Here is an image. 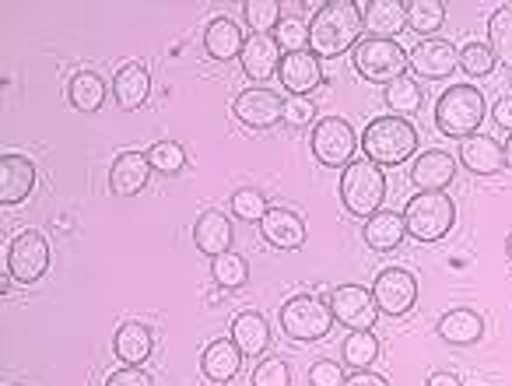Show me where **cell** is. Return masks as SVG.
I'll return each mask as SVG.
<instances>
[{"label":"cell","instance_id":"ee69618b","mask_svg":"<svg viewBox=\"0 0 512 386\" xmlns=\"http://www.w3.org/2000/svg\"><path fill=\"white\" fill-rule=\"evenodd\" d=\"M106 386H155V383H151V376L144 369H137V365H127V369L113 372V376L106 379Z\"/></svg>","mask_w":512,"mask_h":386},{"label":"cell","instance_id":"4dcf8cb0","mask_svg":"<svg viewBox=\"0 0 512 386\" xmlns=\"http://www.w3.org/2000/svg\"><path fill=\"white\" fill-rule=\"evenodd\" d=\"M446 22V4L442 0H411L407 4V25L421 36H432V32L442 29Z\"/></svg>","mask_w":512,"mask_h":386},{"label":"cell","instance_id":"6da1fadb","mask_svg":"<svg viewBox=\"0 0 512 386\" xmlns=\"http://www.w3.org/2000/svg\"><path fill=\"white\" fill-rule=\"evenodd\" d=\"M362 29L365 18L355 0H330L309 22V50L316 57H341L344 50L362 43Z\"/></svg>","mask_w":512,"mask_h":386},{"label":"cell","instance_id":"e575fe53","mask_svg":"<svg viewBox=\"0 0 512 386\" xmlns=\"http://www.w3.org/2000/svg\"><path fill=\"white\" fill-rule=\"evenodd\" d=\"M386 106L393 109V116H404V113H418L421 109V88L414 78H397L386 85Z\"/></svg>","mask_w":512,"mask_h":386},{"label":"cell","instance_id":"f35d334b","mask_svg":"<svg viewBox=\"0 0 512 386\" xmlns=\"http://www.w3.org/2000/svg\"><path fill=\"white\" fill-rule=\"evenodd\" d=\"M460 71L474 74V78H484V74L495 71V53H491L488 43H467L460 50Z\"/></svg>","mask_w":512,"mask_h":386},{"label":"cell","instance_id":"277c9868","mask_svg":"<svg viewBox=\"0 0 512 386\" xmlns=\"http://www.w3.org/2000/svg\"><path fill=\"white\" fill-rule=\"evenodd\" d=\"M453 222H456V208L442 190H421L404 208L407 236L421 239V243H439L442 236H449Z\"/></svg>","mask_w":512,"mask_h":386},{"label":"cell","instance_id":"484cf974","mask_svg":"<svg viewBox=\"0 0 512 386\" xmlns=\"http://www.w3.org/2000/svg\"><path fill=\"white\" fill-rule=\"evenodd\" d=\"M484 334V320L474 313V309H449L439 320V337L446 344H456V348H467V344H477Z\"/></svg>","mask_w":512,"mask_h":386},{"label":"cell","instance_id":"44dd1931","mask_svg":"<svg viewBox=\"0 0 512 386\" xmlns=\"http://www.w3.org/2000/svg\"><path fill=\"white\" fill-rule=\"evenodd\" d=\"M193 243L207 257H221L232 246V222L221 211H204L197 218V225H193Z\"/></svg>","mask_w":512,"mask_h":386},{"label":"cell","instance_id":"4fadbf2b","mask_svg":"<svg viewBox=\"0 0 512 386\" xmlns=\"http://www.w3.org/2000/svg\"><path fill=\"white\" fill-rule=\"evenodd\" d=\"M407 67L421 74V78H449L460 67V50L446 39H421L411 53H407Z\"/></svg>","mask_w":512,"mask_h":386},{"label":"cell","instance_id":"d6a6232c","mask_svg":"<svg viewBox=\"0 0 512 386\" xmlns=\"http://www.w3.org/2000/svg\"><path fill=\"white\" fill-rule=\"evenodd\" d=\"M376 358H379V341L372 330H355V334H348V341H344V362H348L351 369L365 372Z\"/></svg>","mask_w":512,"mask_h":386},{"label":"cell","instance_id":"bcb514c9","mask_svg":"<svg viewBox=\"0 0 512 386\" xmlns=\"http://www.w3.org/2000/svg\"><path fill=\"white\" fill-rule=\"evenodd\" d=\"M344 386H390L383 376H376V372H355L351 379H344Z\"/></svg>","mask_w":512,"mask_h":386},{"label":"cell","instance_id":"603a6c76","mask_svg":"<svg viewBox=\"0 0 512 386\" xmlns=\"http://www.w3.org/2000/svg\"><path fill=\"white\" fill-rule=\"evenodd\" d=\"M362 18L372 39H393L407 25V8L400 0H372V4H365Z\"/></svg>","mask_w":512,"mask_h":386},{"label":"cell","instance_id":"83f0119b","mask_svg":"<svg viewBox=\"0 0 512 386\" xmlns=\"http://www.w3.org/2000/svg\"><path fill=\"white\" fill-rule=\"evenodd\" d=\"M232 341L242 355H264V348L271 344V327L260 313H239L232 320Z\"/></svg>","mask_w":512,"mask_h":386},{"label":"cell","instance_id":"52a82bcc","mask_svg":"<svg viewBox=\"0 0 512 386\" xmlns=\"http://www.w3.org/2000/svg\"><path fill=\"white\" fill-rule=\"evenodd\" d=\"M334 327L330 302H320L313 295H295L281 306V330L295 341H320Z\"/></svg>","mask_w":512,"mask_h":386},{"label":"cell","instance_id":"60d3db41","mask_svg":"<svg viewBox=\"0 0 512 386\" xmlns=\"http://www.w3.org/2000/svg\"><path fill=\"white\" fill-rule=\"evenodd\" d=\"M288 383H292V372H288L285 358H264L253 369V386H288Z\"/></svg>","mask_w":512,"mask_h":386},{"label":"cell","instance_id":"3957f363","mask_svg":"<svg viewBox=\"0 0 512 386\" xmlns=\"http://www.w3.org/2000/svg\"><path fill=\"white\" fill-rule=\"evenodd\" d=\"M484 113H488L484 109V95L474 85H453L435 102V127H439V134L467 141L481 127Z\"/></svg>","mask_w":512,"mask_h":386},{"label":"cell","instance_id":"d4e9b609","mask_svg":"<svg viewBox=\"0 0 512 386\" xmlns=\"http://www.w3.org/2000/svg\"><path fill=\"white\" fill-rule=\"evenodd\" d=\"M239 365H242V351L235 348V341H214L207 344L204 358H200V369L211 383H228V379L239 376Z\"/></svg>","mask_w":512,"mask_h":386},{"label":"cell","instance_id":"5bb4252c","mask_svg":"<svg viewBox=\"0 0 512 386\" xmlns=\"http://www.w3.org/2000/svg\"><path fill=\"white\" fill-rule=\"evenodd\" d=\"M36 186V162L25 155H4L0 158V204H22Z\"/></svg>","mask_w":512,"mask_h":386},{"label":"cell","instance_id":"cb8c5ba5","mask_svg":"<svg viewBox=\"0 0 512 386\" xmlns=\"http://www.w3.org/2000/svg\"><path fill=\"white\" fill-rule=\"evenodd\" d=\"M113 95L123 109H141L151 95V74L141 64H123L113 78Z\"/></svg>","mask_w":512,"mask_h":386},{"label":"cell","instance_id":"1f68e13d","mask_svg":"<svg viewBox=\"0 0 512 386\" xmlns=\"http://www.w3.org/2000/svg\"><path fill=\"white\" fill-rule=\"evenodd\" d=\"M488 46L495 53V60L512 67V8H498L488 18Z\"/></svg>","mask_w":512,"mask_h":386},{"label":"cell","instance_id":"8d00e7d4","mask_svg":"<svg viewBox=\"0 0 512 386\" xmlns=\"http://www.w3.org/2000/svg\"><path fill=\"white\" fill-rule=\"evenodd\" d=\"M274 43L281 46L285 53H302L309 50V22L302 18H281L278 29H274Z\"/></svg>","mask_w":512,"mask_h":386},{"label":"cell","instance_id":"e0dca14e","mask_svg":"<svg viewBox=\"0 0 512 386\" xmlns=\"http://www.w3.org/2000/svg\"><path fill=\"white\" fill-rule=\"evenodd\" d=\"M260 232L271 246L278 250H302L306 243V225L295 211H285V208H271L260 222Z\"/></svg>","mask_w":512,"mask_h":386},{"label":"cell","instance_id":"f6af8a7d","mask_svg":"<svg viewBox=\"0 0 512 386\" xmlns=\"http://www.w3.org/2000/svg\"><path fill=\"white\" fill-rule=\"evenodd\" d=\"M491 120L502 130H512V99H498L495 106H491Z\"/></svg>","mask_w":512,"mask_h":386},{"label":"cell","instance_id":"8992f818","mask_svg":"<svg viewBox=\"0 0 512 386\" xmlns=\"http://www.w3.org/2000/svg\"><path fill=\"white\" fill-rule=\"evenodd\" d=\"M404 67H407V53H404V46L393 43V39L365 36L362 43L355 46V71L362 74L365 81L390 85V81L404 78Z\"/></svg>","mask_w":512,"mask_h":386},{"label":"cell","instance_id":"7a4b0ae2","mask_svg":"<svg viewBox=\"0 0 512 386\" xmlns=\"http://www.w3.org/2000/svg\"><path fill=\"white\" fill-rule=\"evenodd\" d=\"M362 148H365V158L376 162L379 169H383V165H400L418 148V130H414L404 116H379V120H372L369 127H365Z\"/></svg>","mask_w":512,"mask_h":386},{"label":"cell","instance_id":"c3c4849f","mask_svg":"<svg viewBox=\"0 0 512 386\" xmlns=\"http://www.w3.org/2000/svg\"><path fill=\"white\" fill-rule=\"evenodd\" d=\"M505 165L512 169V134H509V141H505Z\"/></svg>","mask_w":512,"mask_h":386},{"label":"cell","instance_id":"30bf717a","mask_svg":"<svg viewBox=\"0 0 512 386\" xmlns=\"http://www.w3.org/2000/svg\"><path fill=\"white\" fill-rule=\"evenodd\" d=\"M372 299H376L379 313L386 316H404L418 302V281L404 267H386L376 274V285H372Z\"/></svg>","mask_w":512,"mask_h":386},{"label":"cell","instance_id":"9a60e30c","mask_svg":"<svg viewBox=\"0 0 512 386\" xmlns=\"http://www.w3.org/2000/svg\"><path fill=\"white\" fill-rule=\"evenodd\" d=\"M278 81L288 88L292 95H302L306 99L313 88H320L323 71H320V57L313 50H302V53H285L278 67Z\"/></svg>","mask_w":512,"mask_h":386},{"label":"cell","instance_id":"7c38bea8","mask_svg":"<svg viewBox=\"0 0 512 386\" xmlns=\"http://www.w3.org/2000/svg\"><path fill=\"white\" fill-rule=\"evenodd\" d=\"M235 116H239L246 127L267 130L285 120V99H281L278 92H271L267 85L246 88V92L235 95Z\"/></svg>","mask_w":512,"mask_h":386},{"label":"cell","instance_id":"5b68a950","mask_svg":"<svg viewBox=\"0 0 512 386\" xmlns=\"http://www.w3.org/2000/svg\"><path fill=\"white\" fill-rule=\"evenodd\" d=\"M386 197V176L376 162L362 158V162H351L341 176V201L351 215L372 218L379 215V204Z\"/></svg>","mask_w":512,"mask_h":386},{"label":"cell","instance_id":"b9f144b4","mask_svg":"<svg viewBox=\"0 0 512 386\" xmlns=\"http://www.w3.org/2000/svg\"><path fill=\"white\" fill-rule=\"evenodd\" d=\"M313 116H316V106L309 99H302V95H292V99L285 102L288 127H306V123H313Z\"/></svg>","mask_w":512,"mask_h":386},{"label":"cell","instance_id":"ab89813d","mask_svg":"<svg viewBox=\"0 0 512 386\" xmlns=\"http://www.w3.org/2000/svg\"><path fill=\"white\" fill-rule=\"evenodd\" d=\"M232 211H235V218H242V222H264V215L271 208H267L264 193L260 190H235Z\"/></svg>","mask_w":512,"mask_h":386},{"label":"cell","instance_id":"7402d4cb","mask_svg":"<svg viewBox=\"0 0 512 386\" xmlns=\"http://www.w3.org/2000/svg\"><path fill=\"white\" fill-rule=\"evenodd\" d=\"M242 46H246V39H242V29L235 18H214V22L207 25V32H204L207 57L235 60V57H242Z\"/></svg>","mask_w":512,"mask_h":386},{"label":"cell","instance_id":"74e56055","mask_svg":"<svg viewBox=\"0 0 512 386\" xmlns=\"http://www.w3.org/2000/svg\"><path fill=\"white\" fill-rule=\"evenodd\" d=\"M148 162H151V169H155V172L172 176V172H179L186 165V151L179 148L176 141H158V144H151Z\"/></svg>","mask_w":512,"mask_h":386},{"label":"cell","instance_id":"ac0fdd59","mask_svg":"<svg viewBox=\"0 0 512 386\" xmlns=\"http://www.w3.org/2000/svg\"><path fill=\"white\" fill-rule=\"evenodd\" d=\"M460 162L477 176H495L505 165V148L488 134H474L467 141H460Z\"/></svg>","mask_w":512,"mask_h":386},{"label":"cell","instance_id":"7bdbcfd3","mask_svg":"<svg viewBox=\"0 0 512 386\" xmlns=\"http://www.w3.org/2000/svg\"><path fill=\"white\" fill-rule=\"evenodd\" d=\"M309 383L313 386H344V369L337 362H316L309 369Z\"/></svg>","mask_w":512,"mask_h":386},{"label":"cell","instance_id":"681fc988","mask_svg":"<svg viewBox=\"0 0 512 386\" xmlns=\"http://www.w3.org/2000/svg\"><path fill=\"white\" fill-rule=\"evenodd\" d=\"M505 250H509V257H512V236H509V239H505Z\"/></svg>","mask_w":512,"mask_h":386},{"label":"cell","instance_id":"9c48e42d","mask_svg":"<svg viewBox=\"0 0 512 386\" xmlns=\"http://www.w3.org/2000/svg\"><path fill=\"white\" fill-rule=\"evenodd\" d=\"M46 267H50V239L36 229L18 232V236L11 239V250H8L11 278L22 281V285H32V281L43 278Z\"/></svg>","mask_w":512,"mask_h":386},{"label":"cell","instance_id":"7dc6e473","mask_svg":"<svg viewBox=\"0 0 512 386\" xmlns=\"http://www.w3.org/2000/svg\"><path fill=\"white\" fill-rule=\"evenodd\" d=\"M425 386H463V383L453 376V372H432V376H428V383H425Z\"/></svg>","mask_w":512,"mask_h":386},{"label":"cell","instance_id":"d6986e66","mask_svg":"<svg viewBox=\"0 0 512 386\" xmlns=\"http://www.w3.org/2000/svg\"><path fill=\"white\" fill-rule=\"evenodd\" d=\"M148 176H151L148 155L123 151L113 162V169H109V186H113V193H120V197H134V193H141L144 186H148Z\"/></svg>","mask_w":512,"mask_h":386},{"label":"cell","instance_id":"d590c367","mask_svg":"<svg viewBox=\"0 0 512 386\" xmlns=\"http://www.w3.org/2000/svg\"><path fill=\"white\" fill-rule=\"evenodd\" d=\"M211 274L221 288H242L249 281V264L239 257V253L228 250V253H221V257H214Z\"/></svg>","mask_w":512,"mask_h":386},{"label":"cell","instance_id":"2e32d148","mask_svg":"<svg viewBox=\"0 0 512 386\" xmlns=\"http://www.w3.org/2000/svg\"><path fill=\"white\" fill-rule=\"evenodd\" d=\"M281 60H285V53H281V46L274 43V36H249L246 46H242V71H246V78L253 81H267L278 74Z\"/></svg>","mask_w":512,"mask_h":386},{"label":"cell","instance_id":"f1b7e54d","mask_svg":"<svg viewBox=\"0 0 512 386\" xmlns=\"http://www.w3.org/2000/svg\"><path fill=\"white\" fill-rule=\"evenodd\" d=\"M151 344H155V337H151V330L141 327V323H123L113 337V351L123 365H141L144 358L151 355Z\"/></svg>","mask_w":512,"mask_h":386},{"label":"cell","instance_id":"f546056e","mask_svg":"<svg viewBox=\"0 0 512 386\" xmlns=\"http://www.w3.org/2000/svg\"><path fill=\"white\" fill-rule=\"evenodd\" d=\"M67 95H71V102L81 113H95L106 102V81L95 71H78L71 78V85H67Z\"/></svg>","mask_w":512,"mask_h":386},{"label":"cell","instance_id":"ba28073f","mask_svg":"<svg viewBox=\"0 0 512 386\" xmlns=\"http://www.w3.org/2000/svg\"><path fill=\"white\" fill-rule=\"evenodd\" d=\"M355 148H358V137L344 116H323L313 127V155L323 165H330V169H337V165L348 169L355 162Z\"/></svg>","mask_w":512,"mask_h":386},{"label":"cell","instance_id":"8fae6325","mask_svg":"<svg viewBox=\"0 0 512 386\" xmlns=\"http://www.w3.org/2000/svg\"><path fill=\"white\" fill-rule=\"evenodd\" d=\"M330 313L337 323H344L348 330H369L376 323V299H372L369 288L362 285H341L330 292Z\"/></svg>","mask_w":512,"mask_h":386},{"label":"cell","instance_id":"836d02e7","mask_svg":"<svg viewBox=\"0 0 512 386\" xmlns=\"http://www.w3.org/2000/svg\"><path fill=\"white\" fill-rule=\"evenodd\" d=\"M242 18H246V25L253 29V36H267V32L278 29L281 4H278V0H246Z\"/></svg>","mask_w":512,"mask_h":386},{"label":"cell","instance_id":"4316f807","mask_svg":"<svg viewBox=\"0 0 512 386\" xmlns=\"http://www.w3.org/2000/svg\"><path fill=\"white\" fill-rule=\"evenodd\" d=\"M404 215H397V211H379V215H372L369 222H365V243L372 246V250L379 253H390L397 250L400 243H404Z\"/></svg>","mask_w":512,"mask_h":386},{"label":"cell","instance_id":"ffe728a7","mask_svg":"<svg viewBox=\"0 0 512 386\" xmlns=\"http://www.w3.org/2000/svg\"><path fill=\"white\" fill-rule=\"evenodd\" d=\"M456 176V158L446 151H425L418 162L411 165V183L421 190H446Z\"/></svg>","mask_w":512,"mask_h":386}]
</instances>
